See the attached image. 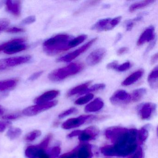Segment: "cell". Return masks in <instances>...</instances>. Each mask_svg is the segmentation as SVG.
Wrapping results in <instances>:
<instances>
[{
	"mask_svg": "<svg viewBox=\"0 0 158 158\" xmlns=\"http://www.w3.org/2000/svg\"><path fill=\"white\" fill-rule=\"evenodd\" d=\"M144 71L139 70L131 74L128 77H127L122 83L123 86H128L132 85L139 80L143 76Z\"/></svg>",
	"mask_w": 158,
	"mask_h": 158,
	"instance_id": "44dd1931",
	"label": "cell"
},
{
	"mask_svg": "<svg viewBox=\"0 0 158 158\" xmlns=\"http://www.w3.org/2000/svg\"><path fill=\"white\" fill-rule=\"evenodd\" d=\"M47 149L40 143L27 147L25 153L27 158H51Z\"/></svg>",
	"mask_w": 158,
	"mask_h": 158,
	"instance_id": "52a82bcc",
	"label": "cell"
},
{
	"mask_svg": "<svg viewBox=\"0 0 158 158\" xmlns=\"http://www.w3.org/2000/svg\"><path fill=\"white\" fill-rule=\"evenodd\" d=\"M3 113V110L2 108H0V114H2Z\"/></svg>",
	"mask_w": 158,
	"mask_h": 158,
	"instance_id": "f5cc1de1",
	"label": "cell"
},
{
	"mask_svg": "<svg viewBox=\"0 0 158 158\" xmlns=\"http://www.w3.org/2000/svg\"><path fill=\"white\" fill-rule=\"evenodd\" d=\"M157 60H158V53H156L152 57L151 59V63L152 64H154L157 62Z\"/></svg>",
	"mask_w": 158,
	"mask_h": 158,
	"instance_id": "681fc988",
	"label": "cell"
},
{
	"mask_svg": "<svg viewBox=\"0 0 158 158\" xmlns=\"http://www.w3.org/2000/svg\"><path fill=\"white\" fill-rule=\"evenodd\" d=\"M26 40L24 38L14 39L5 43V48L3 51L6 54H15L25 50L28 45L25 43Z\"/></svg>",
	"mask_w": 158,
	"mask_h": 158,
	"instance_id": "277c9868",
	"label": "cell"
},
{
	"mask_svg": "<svg viewBox=\"0 0 158 158\" xmlns=\"http://www.w3.org/2000/svg\"><path fill=\"white\" fill-rule=\"evenodd\" d=\"M93 116L91 114L82 115L77 118H71L62 124V127L64 129H69L78 127L88 120L89 121Z\"/></svg>",
	"mask_w": 158,
	"mask_h": 158,
	"instance_id": "7c38bea8",
	"label": "cell"
},
{
	"mask_svg": "<svg viewBox=\"0 0 158 158\" xmlns=\"http://www.w3.org/2000/svg\"><path fill=\"white\" fill-rule=\"evenodd\" d=\"M7 11L16 17H19L22 11V3L20 1H7L5 2Z\"/></svg>",
	"mask_w": 158,
	"mask_h": 158,
	"instance_id": "e0dca14e",
	"label": "cell"
},
{
	"mask_svg": "<svg viewBox=\"0 0 158 158\" xmlns=\"http://www.w3.org/2000/svg\"><path fill=\"white\" fill-rule=\"evenodd\" d=\"M22 131L20 128L13 127L10 128L7 133V135L10 139H15L18 138L22 134Z\"/></svg>",
	"mask_w": 158,
	"mask_h": 158,
	"instance_id": "f1b7e54d",
	"label": "cell"
},
{
	"mask_svg": "<svg viewBox=\"0 0 158 158\" xmlns=\"http://www.w3.org/2000/svg\"><path fill=\"white\" fill-rule=\"evenodd\" d=\"M86 38L87 35H83L79 36L73 39H72L68 44V47H69V48L71 49L78 46L79 44L84 42V40H85Z\"/></svg>",
	"mask_w": 158,
	"mask_h": 158,
	"instance_id": "f546056e",
	"label": "cell"
},
{
	"mask_svg": "<svg viewBox=\"0 0 158 158\" xmlns=\"http://www.w3.org/2000/svg\"><path fill=\"white\" fill-rule=\"evenodd\" d=\"M127 129V128L125 127H110L105 131V135L106 138L114 144Z\"/></svg>",
	"mask_w": 158,
	"mask_h": 158,
	"instance_id": "9a60e30c",
	"label": "cell"
},
{
	"mask_svg": "<svg viewBox=\"0 0 158 158\" xmlns=\"http://www.w3.org/2000/svg\"><path fill=\"white\" fill-rule=\"evenodd\" d=\"M155 38L154 28L152 26L149 27L141 34L137 41L138 46H140L147 42L153 40Z\"/></svg>",
	"mask_w": 158,
	"mask_h": 158,
	"instance_id": "d6986e66",
	"label": "cell"
},
{
	"mask_svg": "<svg viewBox=\"0 0 158 158\" xmlns=\"http://www.w3.org/2000/svg\"><path fill=\"white\" fill-rule=\"evenodd\" d=\"M154 2H155V1H154V0H146V1H144L139 2L133 3L129 7V11L130 12H134L137 10L142 9L144 7L148 6L150 4L153 3Z\"/></svg>",
	"mask_w": 158,
	"mask_h": 158,
	"instance_id": "484cf974",
	"label": "cell"
},
{
	"mask_svg": "<svg viewBox=\"0 0 158 158\" xmlns=\"http://www.w3.org/2000/svg\"><path fill=\"white\" fill-rule=\"evenodd\" d=\"M97 40V38L93 39L90 41H89L86 44L79 48L78 49L74 51L71 52V53H68V54L65 55V56L59 58L57 60V61L59 62H71V61L78 57L80 54L85 52L88 49L92 46V44L94 42H96Z\"/></svg>",
	"mask_w": 158,
	"mask_h": 158,
	"instance_id": "9c48e42d",
	"label": "cell"
},
{
	"mask_svg": "<svg viewBox=\"0 0 158 158\" xmlns=\"http://www.w3.org/2000/svg\"><path fill=\"white\" fill-rule=\"evenodd\" d=\"M60 94L58 90H51L47 91L35 100L36 104H43L51 102L52 100L57 98Z\"/></svg>",
	"mask_w": 158,
	"mask_h": 158,
	"instance_id": "ac0fdd59",
	"label": "cell"
},
{
	"mask_svg": "<svg viewBox=\"0 0 158 158\" xmlns=\"http://www.w3.org/2000/svg\"><path fill=\"white\" fill-rule=\"evenodd\" d=\"M60 148L59 146H55L48 150L51 158H56L60 153Z\"/></svg>",
	"mask_w": 158,
	"mask_h": 158,
	"instance_id": "e575fe53",
	"label": "cell"
},
{
	"mask_svg": "<svg viewBox=\"0 0 158 158\" xmlns=\"http://www.w3.org/2000/svg\"><path fill=\"white\" fill-rule=\"evenodd\" d=\"M5 48V43L0 45V52L2 51Z\"/></svg>",
	"mask_w": 158,
	"mask_h": 158,
	"instance_id": "816d5d0a",
	"label": "cell"
},
{
	"mask_svg": "<svg viewBox=\"0 0 158 158\" xmlns=\"http://www.w3.org/2000/svg\"><path fill=\"white\" fill-rule=\"evenodd\" d=\"M73 37L67 34H60L47 40L43 44L44 51L48 55L54 56L70 49L69 42Z\"/></svg>",
	"mask_w": 158,
	"mask_h": 158,
	"instance_id": "7a4b0ae2",
	"label": "cell"
},
{
	"mask_svg": "<svg viewBox=\"0 0 158 158\" xmlns=\"http://www.w3.org/2000/svg\"><path fill=\"white\" fill-rule=\"evenodd\" d=\"M118 63L116 61L110 63L107 65V68L109 69H113V70H116L117 66H118Z\"/></svg>",
	"mask_w": 158,
	"mask_h": 158,
	"instance_id": "bcb514c9",
	"label": "cell"
},
{
	"mask_svg": "<svg viewBox=\"0 0 158 158\" xmlns=\"http://www.w3.org/2000/svg\"><path fill=\"white\" fill-rule=\"evenodd\" d=\"M122 19V17L118 16L113 19L107 18L102 19L97 22L92 26V30H95L98 32L109 31L112 30L116 27L120 23Z\"/></svg>",
	"mask_w": 158,
	"mask_h": 158,
	"instance_id": "8992f818",
	"label": "cell"
},
{
	"mask_svg": "<svg viewBox=\"0 0 158 158\" xmlns=\"http://www.w3.org/2000/svg\"><path fill=\"white\" fill-rule=\"evenodd\" d=\"M157 106L155 103L147 102L139 105L138 111L142 120H149L153 116L156 110Z\"/></svg>",
	"mask_w": 158,
	"mask_h": 158,
	"instance_id": "8fae6325",
	"label": "cell"
},
{
	"mask_svg": "<svg viewBox=\"0 0 158 158\" xmlns=\"http://www.w3.org/2000/svg\"><path fill=\"white\" fill-rule=\"evenodd\" d=\"M155 42H152L151 44H150L149 46H148V48H147V52H147L149 51L150 50H151V49H152V48H153L154 46H155Z\"/></svg>",
	"mask_w": 158,
	"mask_h": 158,
	"instance_id": "f907efd6",
	"label": "cell"
},
{
	"mask_svg": "<svg viewBox=\"0 0 158 158\" xmlns=\"http://www.w3.org/2000/svg\"><path fill=\"white\" fill-rule=\"evenodd\" d=\"M131 63L129 61L126 62L121 65H118L116 68V70L118 72H124L128 70L131 67Z\"/></svg>",
	"mask_w": 158,
	"mask_h": 158,
	"instance_id": "f35d334b",
	"label": "cell"
},
{
	"mask_svg": "<svg viewBox=\"0 0 158 158\" xmlns=\"http://www.w3.org/2000/svg\"><path fill=\"white\" fill-rule=\"evenodd\" d=\"M57 101H52L43 104H36V105L26 108L23 111V113L26 116H34L54 107L57 105Z\"/></svg>",
	"mask_w": 158,
	"mask_h": 158,
	"instance_id": "ba28073f",
	"label": "cell"
},
{
	"mask_svg": "<svg viewBox=\"0 0 158 158\" xmlns=\"http://www.w3.org/2000/svg\"><path fill=\"white\" fill-rule=\"evenodd\" d=\"M91 83V81H88V82H86L84 84L73 88L68 91L67 94V96L68 97H70L77 94H79V95H81L83 92L88 88V87L89 86Z\"/></svg>",
	"mask_w": 158,
	"mask_h": 158,
	"instance_id": "603a6c76",
	"label": "cell"
},
{
	"mask_svg": "<svg viewBox=\"0 0 158 158\" xmlns=\"http://www.w3.org/2000/svg\"><path fill=\"white\" fill-rule=\"evenodd\" d=\"M128 51V48L126 47L121 48L119 49L117 52V54L118 55H122L125 54Z\"/></svg>",
	"mask_w": 158,
	"mask_h": 158,
	"instance_id": "7dc6e473",
	"label": "cell"
},
{
	"mask_svg": "<svg viewBox=\"0 0 158 158\" xmlns=\"http://www.w3.org/2000/svg\"><path fill=\"white\" fill-rule=\"evenodd\" d=\"M10 24V21L6 18L0 19V33L6 30Z\"/></svg>",
	"mask_w": 158,
	"mask_h": 158,
	"instance_id": "8d00e7d4",
	"label": "cell"
},
{
	"mask_svg": "<svg viewBox=\"0 0 158 158\" xmlns=\"http://www.w3.org/2000/svg\"><path fill=\"white\" fill-rule=\"evenodd\" d=\"M103 105V101L100 98H97L86 106L85 111L88 113L98 111L102 109Z\"/></svg>",
	"mask_w": 158,
	"mask_h": 158,
	"instance_id": "ffe728a7",
	"label": "cell"
},
{
	"mask_svg": "<svg viewBox=\"0 0 158 158\" xmlns=\"http://www.w3.org/2000/svg\"><path fill=\"white\" fill-rule=\"evenodd\" d=\"M93 98H94L93 94H91V93L87 94L85 96L81 97V98H80L78 99L75 102V104L78 105H83V104H85V103H87L89 102Z\"/></svg>",
	"mask_w": 158,
	"mask_h": 158,
	"instance_id": "1f68e13d",
	"label": "cell"
},
{
	"mask_svg": "<svg viewBox=\"0 0 158 158\" xmlns=\"http://www.w3.org/2000/svg\"><path fill=\"white\" fill-rule=\"evenodd\" d=\"M10 123L8 122H0V132H2L10 125Z\"/></svg>",
	"mask_w": 158,
	"mask_h": 158,
	"instance_id": "f6af8a7d",
	"label": "cell"
},
{
	"mask_svg": "<svg viewBox=\"0 0 158 158\" xmlns=\"http://www.w3.org/2000/svg\"><path fill=\"white\" fill-rule=\"evenodd\" d=\"M21 115L18 113L11 114H7L2 117V118L4 120H15L17 119L20 117Z\"/></svg>",
	"mask_w": 158,
	"mask_h": 158,
	"instance_id": "7bdbcfd3",
	"label": "cell"
},
{
	"mask_svg": "<svg viewBox=\"0 0 158 158\" xmlns=\"http://www.w3.org/2000/svg\"><path fill=\"white\" fill-rule=\"evenodd\" d=\"M112 104L116 106H124L128 104L131 101V96L124 90H118L110 98Z\"/></svg>",
	"mask_w": 158,
	"mask_h": 158,
	"instance_id": "30bf717a",
	"label": "cell"
},
{
	"mask_svg": "<svg viewBox=\"0 0 158 158\" xmlns=\"http://www.w3.org/2000/svg\"><path fill=\"white\" fill-rule=\"evenodd\" d=\"M7 33H12V34H16V33H23L25 32V30L23 28H19L17 27H13L7 28L6 30Z\"/></svg>",
	"mask_w": 158,
	"mask_h": 158,
	"instance_id": "60d3db41",
	"label": "cell"
},
{
	"mask_svg": "<svg viewBox=\"0 0 158 158\" xmlns=\"http://www.w3.org/2000/svg\"><path fill=\"white\" fill-rule=\"evenodd\" d=\"M138 130L135 128L127 129L114 143L117 156H128L137 148Z\"/></svg>",
	"mask_w": 158,
	"mask_h": 158,
	"instance_id": "6da1fadb",
	"label": "cell"
},
{
	"mask_svg": "<svg viewBox=\"0 0 158 158\" xmlns=\"http://www.w3.org/2000/svg\"><path fill=\"white\" fill-rule=\"evenodd\" d=\"M147 90L144 88L138 89L133 91L131 96V101L133 102H138L142 99L146 94Z\"/></svg>",
	"mask_w": 158,
	"mask_h": 158,
	"instance_id": "d4e9b609",
	"label": "cell"
},
{
	"mask_svg": "<svg viewBox=\"0 0 158 158\" xmlns=\"http://www.w3.org/2000/svg\"><path fill=\"white\" fill-rule=\"evenodd\" d=\"M148 131L147 127H143L139 130H138V143L139 145L143 144L148 136Z\"/></svg>",
	"mask_w": 158,
	"mask_h": 158,
	"instance_id": "83f0119b",
	"label": "cell"
},
{
	"mask_svg": "<svg viewBox=\"0 0 158 158\" xmlns=\"http://www.w3.org/2000/svg\"><path fill=\"white\" fill-rule=\"evenodd\" d=\"M59 158H77L75 149L70 152L62 154Z\"/></svg>",
	"mask_w": 158,
	"mask_h": 158,
	"instance_id": "ab89813d",
	"label": "cell"
},
{
	"mask_svg": "<svg viewBox=\"0 0 158 158\" xmlns=\"http://www.w3.org/2000/svg\"><path fill=\"white\" fill-rule=\"evenodd\" d=\"M142 17L141 16H138L136 18L133 20H129L126 23V30L127 31H130L132 30L135 24V23L139 22L142 20Z\"/></svg>",
	"mask_w": 158,
	"mask_h": 158,
	"instance_id": "d590c367",
	"label": "cell"
},
{
	"mask_svg": "<svg viewBox=\"0 0 158 158\" xmlns=\"http://www.w3.org/2000/svg\"><path fill=\"white\" fill-rule=\"evenodd\" d=\"M99 130L96 126H90L81 131V134L78 136L80 141L86 142L96 139L98 135Z\"/></svg>",
	"mask_w": 158,
	"mask_h": 158,
	"instance_id": "5bb4252c",
	"label": "cell"
},
{
	"mask_svg": "<svg viewBox=\"0 0 158 158\" xmlns=\"http://www.w3.org/2000/svg\"><path fill=\"white\" fill-rule=\"evenodd\" d=\"M77 111H78V110H77L76 108L73 107V108H70V109H68L67 110L61 113L59 115V117L60 118H64V117L68 116V115H70V114L76 113L77 112Z\"/></svg>",
	"mask_w": 158,
	"mask_h": 158,
	"instance_id": "74e56055",
	"label": "cell"
},
{
	"mask_svg": "<svg viewBox=\"0 0 158 158\" xmlns=\"http://www.w3.org/2000/svg\"><path fill=\"white\" fill-rule=\"evenodd\" d=\"M77 158H92L93 153L90 144L83 143L75 148Z\"/></svg>",
	"mask_w": 158,
	"mask_h": 158,
	"instance_id": "2e32d148",
	"label": "cell"
},
{
	"mask_svg": "<svg viewBox=\"0 0 158 158\" xmlns=\"http://www.w3.org/2000/svg\"><path fill=\"white\" fill-rule=\"evenodd\" d=\"M128 158H144V152L142 148L137 147L133 153L129 155Z\"/></svg>",
	"mask_w": 158,
	"mask_h": 158,
	"instance_id": "836d02e7",
	"label": "cell"
},
{
	"mask_svg": "<svg viewBox=\"0 0 158 158\" xmlns=\"http://www.w3.org/2000/svg\"><path fill=\"white\" fill-rule=\"evenodd\" d=\"M30 56L11 57L0 60V72L7 70L11 67L18 66L28 62L31 60Z\"/></svg>",
	"mask_w": 158,
	"mask_h": 158,
	"instance_id": "5b68a950",
	"label": "cell"
},
{
	"mask_svg": "<svg viewBox=\"0 0 158 158\" xmlns=\"http://www.w3.org/2000/svg\"><path fill=\"white\" fill-rule=\"evenodd\" d=\"M100 151L101 153L105 156L108 157L117 156L113 145H107L102 147L100 148Z\"/></svg>",
	"mask_w": 158,
	"mask_h": 158,
	"instance_id": "4316f807",
	"label": "cell"
},
{
	"mask_svg": "<svg viewBox=\"0 0 158 158\" xmlns=\"http://www.w3.org/2000/svg\"><path fill=\"white\" fill-rule=\"evenodd\" d=\"M158 66H156L151 72L148 77V82L150 86L153 89H156L158 87Z\"/></svg>",
	"mask_w": 158,
	"mask_h": 158,
	"instance_id": "cb8c5ba5",
	"label": "cell"
},
{
	"mask_svg": "<svg viewBox=\"0 0 158 158\" xmlns=\"http://www.w3.org/2000/svg\"><path fill=\"white\" fill-rule=\"evenodd\" d=\"M43 73V71H40V72L34 73L28 78V80L31 81H34V80H36V79H38L39 77H40L42 75Z\"/></svg>",
	"mask_w": 158,
	"mask_h": 158,
	"instance_id": "ee69618b",
	"label": "cell"
},
{
	"mask_svg": "<svg viewBox=\"0 0 158 158\" xmlns=\"http://www.w3.org/2000/svg\"><path fill=\"white\" fill-rule=\"evenodd\" d=\"M81 131L82 130H75V131H73L68 135V137L72 138L73 137L76 136H79L81 134Z\"/></svg>",
	"mask_w": 158,
	"mask_h": 158,
	"instance_id": "c3c4849f",
	"label": "cell"
},
{
	"mask_svg": "<svg viewBox=\"0 0 158 158\" xmlns=\"http://www.w3.org/2000/svg\"><path fill=\"white\" fill-rule=\"evenodd\" d=\"M18 82V79L15 78L0 81V92L13 89L16 86Z\"/></svg>",
	"mask_w": 158,
	"mask_h": 158,
	"instance_id": "7402d4cb",
	"label": "cell"
},
{
	"mask_svg": "<svg viewBox=\"0 0 158 158\" xmlns=\"http://www.w3.org/2000/svg\"><path fill=\"white\" fill-rule=\"evenodd\" d=\"M105 87V85L103 84H96L94 85L93 86L91 87L90 88H88L86 89L84 92L82 93L81 95L87 94L90 92H93V91H98V90L103 89Z\"/></svg>",
	"mask_w": 158,
	"mask_h": 158,
	"instance_id": "d6a6232c",
	"label": "cell"
},
{
	"mask_svg": "<svg viewBox=\"0 0 158 158\" xmlns=\"http://www.w3.org/2000/svg\"><path fill=\"white\" fill-rule=\"evenodd\" d=\"M84 68L80 63H73L65 67L54 70L49 74L48 78L52 82H59L65 78L78 73Z\"/></svg>",
	"mask_w": 158,
	"mask_h": 158,
	"instance_id": "3957f363",
	"label": "cell"
},
{
	"mask_svg": "<svg viewBox=\"0 0 158 158\" xmlns=\"http://www.w3.org/2000/svg\"><path fill=\"white\" fill-rule=\"evenodd\" d=\"M35 16L32 15V16H28V17H27L25 19H24L22 21L21 24L23 25L30 24L35 23Z\"/></svg>",
	"mask_w": 158,
	"mask_h": 158,
	"instance_id": "b9f144b4",
	"label": "cell"
},
{
	"mask_svg": "<svg viewBox=\"0 0 158 158\" xmlns=\"http://www.w3.org/2000/svg\"><path fill=\"white\" fill-rule=\"evenodd\" d=\"M106 53V50L102 48L95 50L87 57V63L90 66L96 65L102 60Z\"/></svg>",
	"mask_w": 158,
	"mask_h": 158,
	"instance_id": "4fadbf2b",
	"label": "cell"
},
{
	"mask_svg": "<svg viewBox=\"0 0 158 158\" xmlns=\"http://www.w3.org/2000/svg\"><path fill=\"white\" fill-rule=\"evenodd\" d=\"M41 135V131L39 130H34L26 135L25 137V139L28 142H31L40 136Z\"/></svg>",
	"mask_w": 158,
	"mask_h": 158,
	"instance_id": "4dcf8cb0",
	"label": "cell"
}]
</instances>
